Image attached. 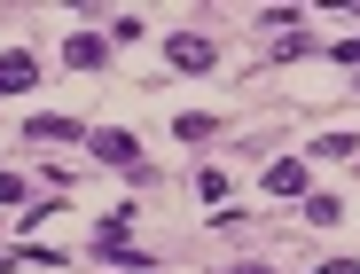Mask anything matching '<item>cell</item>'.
Instances as JSON below:
<instances>
[{"label":"cell","instance_id":"6da1fadb","mask_svg":"<svg viewBox=\"0 0 360 274\" xmlns=\"http://www.w3.org/2000/svg\"><path fill=\"white\" fill-rule=\"evenodd\" d=\"M86 141H94V157H102V164H117V173H134V181L149 173V164H141V141H134V133L102 126V133H86Z\"/></svg>","mask_w":360,"mask_h":274},{"label":"cell","instance_id":"7a4b0ae2","mask_svg":"<svg viewBox=\"0 0 360 274\" xmlns=\"http://www.w3.org/2000/svg\"><path fill=\"white\" fill-rule=\"evenodd\" d=\"M39 86V55L32 47H8L0 55V94H32Z\"/></svg>","mask_w":360,"mask_h":274},{"label":"cell","instance_id":"3957f363","mask_svg":"<svg viewBox=\"0 0 360 274\" xmlns=\"http://www.w3.org/2000/svg\"><path fill=\"white\" fill-rule=\"evenodd\" d=\"M165 55H172V71H212V63H219V47H212L204 32H180Z\"/></svg>","mask_w":360,"mask_h":274},{"label":"cell","instance_id":"277c9868","mask_svg":"<svg viewBox=\"0 0 360 274\" xmlns=\"http://www.w3.org/2000/svg\"><path fill=\"white\" fill-rule=\"evenodd\" d=\"M63 63H71V71H102V63H110V39H102V32L63 39Z\"/></svg>","mask_w":360,"mask_h":274},{"label":"cell","instance_id":"5b68a950","mask_svg":"<svg viewBox=\"0 0 360 274\" xmlns=\"http://www.w3.org/2000/svg\"><path fill=\"white\" fill-rule=\"evenodd\" d=\"M266 196H306V164H266Z\"/></svg>","mask_w":360,"mask_h":274},{"label":"cell","instance_id":"8992f818","mask_svg":"<svg viewBox=\"0 0 360 274\" xmlns=\"http://www.w3.org/2000/svg\"><path fill=\"white\" fill-rule=\"evenodd\" d=\"M24 133H32V141H79V126H71V118H55V110H39Z\"/></svg>","mask_w":360,"mask_h":274},{"label":"cell","instance_id":"52a82bcc","mask_svg":"<svg viewBox=\"0 0 360 274\" xmlns=\"http://www.w3.org/2000/svg\"><path fill=\"white\" fill-rule=\"evenodd\" d=\"M352 149H360V133H321L306 157H352Z\"/></svg>","mask_w":360,"mask_h":274},{"label":"cell","instance_id":"ba28073f","mask_svg":"<svg viewBox=\"0 0 360 274\" xmlns=\"http://www.w3.org/2000/svg\"><path fill=\"white\" fill-rule=\"evenodd\" d=\"M329 55H337V63H352V71H360V39H329Z\"/></svg>","mask_w":360,"mask_h":274},{"label":"cell","instance_id":"9c48e42d","mask_svg":"<svg viewBox=\"0 0 360 274\" xmlns=\"http://www.w3.org/2000/svg\"><path fill=\"white\" fill-rule=\"evenodd\" d=\"M16 196H24V181H16V173H0V204H16Z\"/></svg>","mask_w":360,"mask_h":274},{"label":"cell","instance_id":"30bf717a","mask_svg":"<svg viewBox=\"0 0 360 274\" xmlns=\"http://www.w3.org/2000/svg\"><path fill=\"white\" fill-rule=\"evenodd\" d=\"M314 274H360V259H329V266H314Z\"/></svg>","mask_w":360,"mask_h":274},{"label":"cell","instance_id":"8fae6325","mask_svg":"<svg viewBox=\"0 0 360 274\" xmlns=\"http://www.w3.org/2000/svg\"><path fill=\"white\" fill-rule=\"evenodd\" d=\"M8 266H16V259H8V251H0V274H8Z\"/></svg>","mask_w":360,"mask_h":274},{"label":"cell","instance_id":"7c38bea8","mask_svg":"<svg viewBox=\"0 0 360 274\" xmlns=\"http://www.w3.org/2000/svg\"><path fill=\"white\" fill-rule=\"evenodd\" d=\"M243 274H274V266H243Z\"/></svg>","mask_w":360,"mask_h":274}]
</instances>
